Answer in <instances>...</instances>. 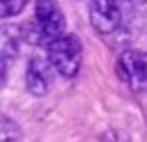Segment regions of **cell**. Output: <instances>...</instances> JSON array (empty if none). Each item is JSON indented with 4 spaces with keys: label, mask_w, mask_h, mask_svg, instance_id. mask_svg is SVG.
<instances>
[{
    "label": "cell",
    "mask_w": 147,
    "mask_h": 142,
    "mask_svg": "<svg viewBox=\"0 0 147 142\" xmlns=\"http://www.w3.org/2000/svg\"><path fill=\"white\" fill-rule=\"evenodd\" d=\"M90 23L99 34H110L122 23V0H90Z\"/></svg>",
    "instance_id": "277c9868"
},
{
    "label": "cell",
    "mask_w": 147,
    "mask_h": 142,
    "mask_svg": "<svg viewBox=\"0 0 147 142\" xmlns=\"http://www.w3.org/2000/svg\"><path fill=\"white\" fill-rule=\"evenodd\" d=\"M23 37H21V27L16 25H2L0 27V57L2 60H14L18 55V46H21Z\"/></svg>",
    "instance_id": "8992f818"
},
{
    "label": "cell",
    "mask_w": 147,
    "mask_h": 142,
    "mask_svg": "<svg viewBox=\"0 0 147 142\" xmlns=\"http://www.w3.org/2000/svg\"><path fill=\"white\" fill-rule=\"evenodd\" d=\"M122 2H133V5H138V2H145V0H122Z\"/></svg>",
    "instance_id": "8fae6325"
},
{
    "label": "cell",
    "mask_w": 147,
    "mask_h": 142,
    "mask_svg": "<svg viewBox=\"0 0 147 142\" xmlns=\"http://www.w3.org/2000/svg\"><path fill=\"white\" fill-rule=\"evenodd\" d=\"M5 73H7V60L0 57V82L5 80Z\"/></svg>",
    "instance_id": "30bf717a"
},
{
    "label": "cell",
    "mask_w": 147,
    "mask_h": 142,
    "mask_svg": "<svg viewBox=\"0 0 147 142\" xmlns=\"http://www.w3.org/2000/svg\"><path fill=\"white\" fill-rule=\"evenodd\" d=\"M53 66L48 64V60L41 57H30L28 69H25V87L30 94L34 96H44L51 89V78H53Z\"/></svg>",
    "instance_id": "5b68a950"
},
{
    "label": "cell",
    "mask_w": 147,
    "mask_h": 142,
    "mask_svg": "<svg viewBox=\"0 0 147 142\" xmlns=\"http://www.w3.org/2000/svg\"><path fill=\"white\" fill-rule=\"evenodd\" d=\"M23 133L18 128V124L7 117V115H0V142H21Z\"/></svg>",
    "instance_id": "52a82bcc"
},
{
    "label": "cell",
    "mask_w": 147,
    "mask_h": 142,
    "mask_svg": "<svg viewBox=\"0 0 147 142\" xmlns=\"http://www.w3.org/2000/svg\"><path fill=\"white\" fill-rule=\"evenodd\" d=\"M117 76L131 92L147 89V53L142 50H124L117 60Z\"/></svg>",
    "instance_id": "3957f363"
},
{
    "label": "cell",
    "mask_w": 147,
    "mask_h": 142,
    "mask_svg": "<svg viewBox=\"0 0 147 142\" xmlns=\"http://www.w3.org/2000/svg\"><path fill=\"white\" fill-rule=\"evenodd\" d=\"M25 5H28V0H0V18L16 16L18 11H23Z\"/></svg>",
    "instance_id": "ba28073f"
},
{
    "label": "cell",
    "mask_w": 147,
    "mask_h": 142,
    "mask_svg": "<svg viewBox=\"0 0 147 142\" xmlns=\"http://www.w3.org/2000/svg\"><path fill=\"white\" fill-rule=\"evenodd\" d=\"M46 48H48V64L53 66V71H57L62 78H74L78 73L83 62V44L76 34L62 32L51 44H46Z\"/></svg>",
    "instance_id": "7a4b0ae2"
},
{
    "label": "cell",
    "mask_w": 147,
    "mask_h": 142,
    "mask_svg": "<svg viewBox=\"0 0 147 142\" xmlns=\"http://www.w3.org/2000/svg\"><path fill=\"white\" fill-rule=\"evenodd\" d=\"M64 32V14L55 0H37L34 16L21 25V37L28 44L46 46Z\"/></svg>",
    "instance_id": "6da1fadb"
},
{
    "label": "cell",
    "mask_w": 147,
    "mask_h": 142,
    "mask_svg": "<svg viewBox=\"0 0 147 142\" xmlns=\"http://www.w3.org/2000/svg\"><path fill=\"white\" fill-rule=\"evenodd\" d=\"M101 142H133L126 133H122V131H106L103 135H101Z\"/></svg>",
    "instance_id": "9c48e42d"
}]
</instances>
